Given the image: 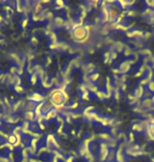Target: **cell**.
<instances>
[{"label":"cell","mask_w":154,"mask_h":162,"mask_svg":"<svg viewBox=\"0 0 154 162\" xmlns=\"http://www.w3.org/2000/svg\"><path fill=\"white\" fill-rule=\"evenodd\" d=\"M23 118L24 120L30 122V123L36 122V116H35V113H34V112H24Z\"/></svg>","instance_id":"cell-4"},{"label":"cell","mask_w":154,"mask_h":162,"mask_svg":"<svg viewBox=\"0 0 154 162\" xmlns=\"http://www.w3.org/2000/svg\"><path fill=\"white\" fill-rule=\"evenodd\" d=\"M94 95H95V97H96L97 100H99V101H104V100L106 99V92H102V91L98 90Z\"/></svg>","instance_id":"cell-18"},{"label":"cell","mask_w":154,"mask_h":162,"mask_svg":"<svg viewBox=\"0 0 154 162\" xmlns=\"http://www.w3.org/2000/svg\"><path fill=\"white\" fill-rule=\"evenodd\" d=\"M138 53H139L140 55L144 56V57L151 56V52H150V50H148V48H144V50H142V51H138Z\"/></svg>","instance_id":"cell-31"},{"label":"cell","mask_w":154,"mask_h":162,"mask_svg":"<svg viewBox=\"0 0 154 162\" xmlns=\"http://www.w3.org/2000/svg\"><path fill=\"white\" fill-rule=\"evenodd\" d=\"M146 89H147V90H149L150 92L153 94V93H154V81H152V80H151V81L148 83L147 86H146Z\"/></svg>","instance_id":"cell-33"},{"label":"cell","mask_w":154,"mask_h":162,"mask_svg":"<svg viewBox=\"0 0 154 162\" xmlns=\"http://www.w3.org/2000/svg\"><path fill=\"white\" fill-rule=\"evenodd\" d=\"M151 99V101H152V103H153V105H154V95H152V97L150 98Z\"/></svg>","instance_id":"cell-42"},{"label":"cell","mask_w":154,"mask_h":162,"mask_svg":"<svg viewBox=\"0 0 154 162\" xmlns=\"http://www.w3.org/2000/svg\"><path fill=\"white\" fill-rule=\"evenodd\" d=\"M49 40H50L51 43H58L57 34H56V33H54V32H52V33L50 34V36H49Z\"/></svg>","instance_id":"cell-24"},{"label":"cell","mask_w":154,"mask_h":162,"mask_svg":"<svg viewBox=\"0 0 154 162\" xmlns=\"http://www.w3.org/2000/svg\"><path fill=\"white\" fill-rule=\"evenodd\" d=\"M50 48H51V50H54V51H58V43L50 44Z\"/></svg>","instance_id":"cell-39"},{"label":"cell","mask_w":154,"mask_h":162,"mask_svg":"<svg viewBox=\"0 0 154 162\" xmlns=\"http://www.w3.org/2000/svg\"><path fill=\"white\" fill-rule=\"evenodd\" d=\"M33 4H34V13H35V14H40V13L42 12V9H44L42 4H41L40 2H35L33 3Z\"/></svg>","instance_id":"cell-20"},{"label":"cell","mask_w":154,"mask_h":162,"mask_svg":"<svg viewBox=\"0 0 154 162\" xmlns=\"http://www.w3.org/2000/svg\"><path fill=\"white\" fill-rule=\"evenodd\" d=\"M77 107H78V102L75 101L74 103H73L72 105H71V107H69V109H73V111H75V109H77Z\"/></svg>","instance_id":"cell-40"},{"label":"cell","mask_w":154,"mask_h":162,"mask_svg":"<svg viewBox=\"0 0 154 162\" xmlns=\"http://www.w3.org/2000/svg\"><path fill=\"white\" fill-rule=\"evenodd\" d=\"M65 20L62 19V17H60V16H57V17L54 18L53 20V23L54 25H55L56 27H63V25H65Z\"/></svg>","instance_id":"cell-11"},{"label":"cell","mask_w":154,"mask_h":162,"mask_svg":"<svg viewBox=\"0 0 154 162\" xmlns=\"http://www.w3.org/2000/svg\"><path fill=\"white\" fill-rule=\"evenodd\" d=\"M75 158L73 156H69V157H65V159L63 160V162H74Z\"/></svg>","instance_id":"cell-37"},{"label":"cell","mask_w":154,"mask_h":162,"mask_svg":"<svg viewBox=\"0 0 154 162\" xmlns=\"http://www.w3.org/2000/svg\"><path fill=\"white\" fill-rule=\"evenodd\" d=\"M109 32H110V27H108V25H102V27L100 29V34L101 35H108Z\"/></svg>","instance_id":"cell-30"},{"label":"cell","mask_w":154,"mask_h":162,"mask_svg":"<svg viewBox=\"0 0 154 162\" xmlns=\"http://www.w3.org/2000/svg\"><path fill=\"white\" fill-rule=\"evenodd\" d=\"M7 143H9V144H12V145H14L15 143L17 142V139H16V137H15L14 135H13V134H11L10 136H9V138H7Z\"/></svg>","instance_id":"cell-29"},{"label":"cell","mask_w":154,"mask_h":162,"mask_svg":"<svg viewBox=\"0 0 154 162\" xmlns=\"http://www.w3.org/2000/svg\"><path fill=\"white\" fill-rule=\"evenodd\" d=\"M13 90L17 93V94L22 95L24 93V87L22 85H17V86H13Z\"/></svg>","instance_id":"cell-26"},{"label":"cell","mask_w":154,"mask_h":162,"mask_svg":"<svg viewBox=\"0 0 154 162\" xmlns=\"http://www.w3.org/2000/svg\"><path fill=\"white\" fill-rule=\"evenodd\" d=\"M50 102L53 104L54 107L63 104V95L57 90V87L50 92Z\"/></svg>","instance_id":"cell-2"},{"label":"cell","mask_w":154,"mask_h":162,"mask_svg":"<svg viewBox=\"0 0 154 162\" xmlns=\"http://www.w3.org/2000/svg\"><path fill=\"white\" fill-rule=\"evenodd\" d=\"M152 105H153V103H152L150 98H145V99H142V102H140V107H142V109H147L148 111L152 109Z\"/></svg>","instance_id":"cell-9"},{"label":"cell","mask_w":154,"mask_h":162,"mask_svg":"<svg viewBox=\"0 0 154 162\" xmlns=\"http://www.w3.org/2000/svg\"><path fill=\"white\" fill-rule=\"evenodd\" d=\"M65 6V4L62 0H57V1L55 2V7L57 9V10H62Z\"/></svg>","instance_id":"cell-28"},{"label":"cell","mask_w":154,"mask_h":162,"mask_svg":"<svg viewBox=\"0 0 154 162\" xmlns=\"http://www.w3.org/2000/svg\"><path fill=\"white\" fill-rule=\"evenodd\" d=\"M39 81H40V79H39L38 75H37L36 73H33L32 75H30V82H31L32 85H37Z\"/></svg>","instance_id":"cell-12"},{"label":"cell","mask_w":154,"mask_h":162,"mask_svg":"<svg viewBox=\"0 0 154 162\" xmlns=\"http://www.w3.org/2000/svg\"><path fill=\"white\" fill-rule=\"evenodd\" d=\"M44 116H46V118H44V122H46V121L55 120L56 117L58 116V112L56 111L55 109H51L46 115H44Z\"/></svg>","instance_id":"cell-8"},{"label":"cell","mask_w":154,"mask_h":162,"mask_svg":"<svg viewBox=\"0 0 154 162\" xmlns=\"http://www.w3.org/2000/svg\"><path fill=\"white\" fill-rule=\"evenodd\" d=\"M144 93H145L144 87L139 86V85H137V86L135 87L134 93H133V96H134L135 98H136V99H139V98L144 97Z\"/></svg>","instance_id":"cell-10"},{"label":"cell","mask_w":154,"mask_h":162,"mask_svg":"<svg viewBox=\"0 0 154 162\" xmlns=\"http://www.w3.org/2000/svg\"><path fill=\"white\" fill-rule=\"evenodd\" d=\"M9 57H10L11 61H12V62H15L16 64L19 62V60L21 59V58H20V56L18 55L17 53H11L10 55H9Z\"/></svg>","instance_id":"cell-21"},{"label":"cell","mask_w":154,"mask_h":162,"mask_svg":"<svg viewBox=\"0 0 154 162\" xmlns=\"http://www.w3.org/2000/svg\"><path fill=\"white\" fill-rule=\"evenodd\" d=\"M142 16H145V17H147V18L154 17V11L152 10V9H150V7H147V9L142 12Z\"/></svg>","instance_id":"cell-17"},{"label":"cell","mask_w":154,"mask_h":162,"mask_svg":"<svg viewBox=\"0 0 154 162\" xmlns=\"http://www.w3.org/2000/svg\"><path fill=\"white\" fill-rule=\"evenodd\" d=\"M29 27H30V19L29 18H23V20L21 22V27L23 30H27Z\"/></svg>","instance_id":"cell-27"},{"label":"cell","mask_w":154,"mask_h":162,"mask_svg":"<svg viewBox=\"0 0 154 162\" xmlns=\"http://www.w3.org/2000/svg\"><path fill=\"white\" fill-rule=\"evenodd\" d=\"M127 15H128V16H135V15H136V11H134V10L128 11Z\"/></svg>","instance_id":"cell-41"},{"label":"cell","mask_w":154,"mask_h":162,"mask_svg":"<svg viewBox=\"0 0 154 162\" xmlns=\"http://www.w3.org/2000/svg\"><path fill=\"white\" fill-rule=\"evenodd\" d=\"M115 157H116V152L114 150H110L108 153V156H107V161L114 162L115 161Z\"/></svg>","instance_id":"cell-14"},{"label":"cell","mask_w":154,"mask_h":162,"mask_svg":"<svg viewBox=\"0 0 154 162\" xmlns=\"http://www.w3.org/2000/svg\"><path fill=\"white\" fill-rule=\"evenodd\" d=\"M133 53H134L133 48H128V46H125V50H123V54H125L126 57H131V56H133Z\"/></svg>","instance_id":"cell-25"},{"label":"cell","mask_w":154,"mask_h":162,"mask_svg":"<svg viewBox=\"0 0 154 162\" xmlns=\"http://www.w3.org/2000/svg\"><path fill=\"white\" fill-rule=\"evenodd\" d=\"M41 84H42V86H44V89H46V90H49V89H51V87L53 86L52 83L50 82V80H46V81H41Z\"/></svg>","instance_id":"cell-32"},{"label":"cell","mask_w":154,"mask_h":162,"mask_svg":"<svg viewBox=\"0 0 154 162\" xmlns=\"http://www.w3.org/2000/svg\"><path fill=\"white\" fill-rule=\"evenodd\" d=\"M133 44H134V46L136 48H140L144 46V42L139 41V40H136V41H133Z\"/></svg>","instance_id":"cell-35"},{"label":"cell","mask_w":154,"mask_h":162,"mask_svg":"<svg viewBox=\"0 0 154 162\" xmlns=\"http://www.w3.org/2000/svg\"><path fill=\"white\" fill-rule=\"evenodd\" d=\"M46 19H48L49 21H52V20H54V14L51 11H48L46 14Z\"/></svg>","instance_id":"cell-34"},{"label":"cell","mask_w":154,"mask_h":162,"mask_svg":"<svg viewBox=\"0 0 154 162\" xmlns=\"http://www.w3.org/2000/svg\"><path fill=\"white\" fill-rule=\"evenodd\" d=\"M132 130H133V132H136V133H142V132L145 131L144 126H142L140 123H135V124H133Z\"/></svg>","instance_id":"cell-22"},{"label":"cell","mask_w":154,"mask_h":162,"mask_svg":"<svg viewBox=\"0 0 154 162\" xmlns=\"http://www.w3.org/2000/svg\"><path fill=\"white\" fill-rule=\"evenodd\" d=\"M17 85H21V77L18 75L13 76V80H12V84L11 86H17Z\"/></svg>","instance_id":"cell-16"},{"label":"cell","mask_w":154,"mask_h":162,"mask_svg":"<svg viewBox=\"0 0 154 162\" xmlns=\"http://www.w3.org/2000/svg\"><path fill=\"white\" fill-rule=\"evenodd\" d=\"M70 116H71V118H72V120H79L80 118H82V115L80 114V113H78V112H76V111L71 112Z\"/></svg>","instance_id":"cell-23"},{"label":"cell","mask_w":154,"mask_h":162,"mask_svg":"<svg viewBox=\"0 0 154 162\" xmlns=\"http://www.w3.org/2000/svg\"><path fill=\"white\" fill-rule=\"evenodd\" d=\"M72 36L74 37V39L77 41H81L82 39H84L87 36L90 35V27L88 25H82V27H76L72 31Z\"/></svg>","instance_id":"cell-1"},{"label":"cell","mask_w":154,"mask_h":162,"mask_svg":"<svg viewBox=\"0 0 154 162\" xmlns=\"http://www.w3.org/2000/svg\"><path fill=\"white\" fill-rule=\"evenodd\" d=\"M100 79V76H99V73L98 72H94L92 74H90V80H91L92 83H97L98 82V80Z\"/></svg>","instance_id":"cell-13"},{"label":"cell","mask_w":154,"mask_h":162,"mask_svg":"<svg viewBox=\"0 0 154 162\" xmlns=\"http://www.w3.org/2000/svg\"><path fill=\"white\" fill-rule=\"evenodd\" d=\"M130 68H131V63L129 62V61H123L121 66H119L118 70H119V73H121V74L125 75L126 73H128L130 71Z\"/></svg>","instance_id":"cell-5"},{"label":"cell","mask_w":154,"mask_h":162,"mask_svg":"<svg viewBox=\"0 0 154 162\" xmlns=\"http://www.w3.org/2000/svg\"><path fill=\"white\" fill-rule=\"evenodd\" d=\"M114 48H115L116 53H121V52H123V50H125V44L119 41L115 42V43H114Z\"/></svg>","instance_id":"cell-15"},{"label":"cell","mask_w":154,"mask_h":162,"mask_svg":"<svg viewBox=\"0 0 154 162\" xmlns=\"http://www.w3.org/2000/svg\"><path fill=\"white\" fill-rule=\"evenodd\" d=\"M37 107V103L34 101H30V100H28V101H25V103H24V112H34L35 111V109H36Z\"/></svg>","instance_id":"cell-6"},{"label":"cell","mask_w":154,"mask_h":162,"mask_svg":"<svg viewBox=\"0 0 154 162\" xmlns=\"http://www.w3.org/2000/svg\"><path fill=\"white\" fill-rule=\"evenodd\" d=\"M38 38H37L36 36H32V38H31V43H32V45H37L38 44Z\"/></svg>","instance_id":"cell-36"},{"label":"cell","mask_w":154,"mask_h":162,"mask_svg":"<svg viewBox=\"0 0 154 162\" xmlns=\"http://www.w3.org/2000/svg\"><path fill=\"white\" fill-rule=\"evenodd\" d=\"M98 137H99V139H100V140H102V142H109V141H110V139L112 138V136H111L110 134H108V133L99 134Z\"/></svg>","instance_id":"cell-19"},{"label":"cell","mask_w":154,"mask_h":162,"mask_svg":"<svg viewBox=\"0 0 154 162\" xmlns=\"http://www.w3.org/2000/svg\"><path fill=\"white\" fill-rule=\"evenodd\" d=\"M28 100L36 102V103L38 104V103H41V102H44V96L41 94V93L34 92V93H32L31 96L28 97Z\"/></svg>","instance_id":"cell-3"},{"label":"cell","mask_w":154,"mask_h":162,"mask_svg":"<svg viewBox=\"0 0 154 162\" xmlns=\"http://www.w3.org/2000/svg\"><path fill=\"white\" fill-rule=\"evenodd\" d=\"M126 153H123V150L121 148H118L116 150V157H115V161L116 162H126Z\"/></svg>","instance_id":"cell-7"},{"label":"cell","mask_w":154,"mask_h":162,"mask_svg":"<svg viewBox=\"0 0 154 162\" xmlns=\"http://www.w3.org/2000/svg\"><path fill=\"white\" fill-rule=\"evenodd\" d=\"M148 131L150 132V134H151L152 137L154 138V124H150L149 128H148Z\"/></svg>","instance_id":"cell-38"}]
</instances>
